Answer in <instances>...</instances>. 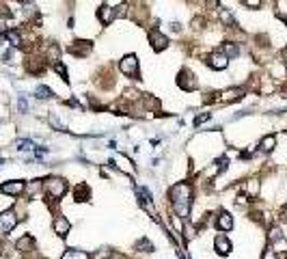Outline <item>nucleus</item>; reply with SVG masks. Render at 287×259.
I'll return each instance as SVG.
<instances>
[{
    "label": "nucleus",
    "instance_id": "obj_1",
    "mask_svg": "<svg viewBox=\"0 0 287 259\" xmlns=\"http://www.w3.org/2000/svg\"><path fill=\"white\" fill-rule=\"evenodd\" d=\"M169 201L177 218L186 220L192 205V186L188 181H177L175 186L169 188Z\"/></svg>",
    "mask_w": 287,
    "mask_h": 259
},
{
    "label": "nucleus",
    "instance_id": "obj_2",
    "mask_svg": "<svg viewBox=\"0 0 287 259\" xmlns=\"http://www.w3.org/2000/svg\"><path fill=\"white\" fill-rule=\"evenodd\" d=\"M69 190L67 186V180H63V177H46L43 180V194H46V201H61V199L65 197V192Z\"/></svg>",
    "mask_w": 287,
    "mask_h": 259
},
{
    "label": "nucleus",
    "instance_id": "obj_3",
    "mask_svg": "<svg viewBox=\"0 0 287 259\" xmlns=\"http://www.w3.org/2000/svg\"><path fill=\"white\" fill-rule=\"evenodd\" d=\"M119 69H121L123 76L134 80H140V72H138V58L134 54H126V56L119 61Z\"/></svg>",
    "mask_w": 287,
    "mask_h": 259
},
{
    "label": "nucleus",
    "instance_id": "obj_4",
    "mask_svg": "<svg viewBox=\"0 0 287 259\" xmlns=\"http://www.w3.org/2000/svg\"><path fill=\"white\" fill-rule=\"evenodd\" d=\"M18 223H20V216H18L15 209L7 207L4 212H0V233H2V235L11 233V231L18 227Z\"/></svg>",
    "mask_w": 287,
    "mask_h": 259
},
{
    "label": "nucleus",
    "instance_id": "obj_5",
    "mask_svg": "<svg viewBox=\"0 0 287 259\" xmlns=\"http://www.w3.org/2000/svg\"><path fill=\"white\" fill-rule=\"evenodd\" d=\"M177 86H180L182 91H186V93H192V91L199 89V80L197 76H194L190 69L183 67L180 74H177Z\"/></svg>",
    "mask_w": 287,
    "mask_h": 259
},
{
    "label": "nucleus",
    "instance_id": "obj_6",
    "mask_svg": "<svg viewBox=\"0 0 287 259\" xmlns=\"http://www.w3.org/2000/svg\"><path fill=\"white\" fill-rule=\"evenodd\" d=\"M24 188H26V181L22 180H9L4 183H0V192L4 194V197H11V199H18L24 194Z\"/></svg>",
    "mask_w": 287,
    "mask_h": 259
},
{
    "label": "nucleus",
    "instance_id": "obj_7",
    "mask_svg": "<svg viewBox=\"0 0 287 259\" xmlns=\"http://www.w3.org/2000/svg\"><path fill=\"white\" fill-rule=\"evenodd\" d=\"M24 69L30 76H41L43 72H46V58L37 56V54H28L26 61H24Z\"/></svg>",
    "mask_w": 287,
    "mask_h": 259
},
{
    "label": "nucleus",
    "instance_id": "obj_8",
    "mask_svg": "<svg viewBox=\"0 0 287 259\" xmlns=\"http://www.w3.org/2000/svg\"><path fill=\"white\" fill-rule=\"evenodd\" d=\"M149 43H151V48H154L156 52H162V50H166V48H169V37L164 35V32H162L160 28H151L149 30Z\"/></svg>",
    "mask_w": 287,
    "mask_h": 259
},
{
    "label": "nucleus",
    "instance_id": "obj_9",
    "mask_svg": "<svg viewBox=\"0 0 287 259\" xmlns=\"http://www.w3.org/2000/svg\"><path fill=\"white\" fill-rule=\"evenodd\" d=\"M67 50H69V54H74V56L84 58V56H89V54L93 52V43L86 41V39H76L74 43H69Z\"/></svg>",
    "mask_w": 287,
    "mask_h": 259
},
{
    "label": "nucleus",
    "instance_id": "obj_10",
    "mask_svg": "<svg viewBox=\"0 0 287 259\" xmlns=\"http://www.w3.org/2000/svg\"><path fill=\"white\" fill-rule=\"evenodd\" d=\"M13 246H15V251H18L20 255H32V251H37V242H35V237H32L30 233H24Z\"/></svg>",
    "mask_w": 287,
    "mask_h": 259
},
{
    "label": "nucleus",
    "instance_id": "obj_11",
    "mask_svg": "<svg viewBox=\"0 0 287 259\" xmlns=\"http://www.w3.org/2000/svg\"><path fill=\"white\" fill-rule=\"evenodd\" d=\"M205 63H208V67H209V69H216V72H223V69L229 67V58H227L220 50H216V52L209 54L208 61H205Z\"/></svg>",
    "mask_w": 287,
    "mask_h": 259
},
{
    "label": "nucleus",
    "instance_id": "obj_12",
    "mask_svg": "<svg viewBox=\"0 0 287 259\" xmlns=\"http://www.w3.org/2000/svg\"><path fill=\"white\" fill-rule=\"evenodd\" d=\"M61 54H63V48L54 41L46 43V48H43V58H46V63H50V65H56L58 61H61Z\"/></svg>",
    "mask_w": 287,
    "mask_h": 259
},
{
    "label": "nucleus",
    "instance_id": "obj_13",
    "mask_svg": "<svg viewBox=\"0 0 287 259\" xmlns=\"http://www.w3.org/2000/svg\"><path fill=\"white\" fill-rule=\"evenodd\" d=\"M214 225H216V229L218 231H223V233H227V231H231L234 229V216H231L229 212H225V209H220L218 214H216V218H214Z\"/></svg>",
    "mask_w": 287,
    "mask_h": 259
},
{
    "label": "nucleus",
    "instance_id": "obj_14",
    "mask_svg": "<svg viewBox=\"0 0 287 259\" xmlns=\"http://www.w3.org/2000/svg\"><path fill=\"white\" fill-rule=\"evenodd\" d=\"M214 251H216V255L227 257L231 251H234V244H231V240L225 233H218L214 237Z\"/></svg>",
    "mask_w": 287,
    "mask_h": 259
},
{
    "label": "nucleus",
    "instance_id": "obj_15",
    "mask_svg": "<svg viewBox=\"0 0 287 259\" xmlns=\"http://www.w3.org/2000/svg\"><path fill=\"white\" fill-rule=\"evenodd\" d=\"M52 229H54V233H56L58 237H67V233L72 231V223H69L63 214H56V216H54Z\"/></svg>",
    "mask_w": 287,
    "mask_h": 259
},
{
    "label": "nucleus",
    "instance_id": "obj_16",
    "mask_svg": "<svg viewBox=\"0 0 287 259\" xmlns=\"http://www.w3.org/2000/svg\"><path fill=\"white\" fill-rule=\"evenodd\" d=\"M242 95H246V89L244 86H231V89H227L223 91V93L218 95V102H235V100H240Z\"/></svg>",
    "mask_w": 287,
    "mask_h": 259
},
{
    "label": "nucleus",
    "instance_id": "obj_17",
    "mask_svg": "<svg viewBox=\"0 0 287 259\" xmlns=\"http://www.w3.org/2000/svg\"><path fill=\"white\" fill-rule=\"evenodd\" d=\"M97 20L102 22V26H110L115 22V11H112V7H108V4L97 7Z\"/></svg>",
    "mask_w": 287,
    "mask_h": 259
},
{
    "label": "nucleus",
    "instance_id": "obj_18",
    "mask_svg": "<svg viewBox=\"0 0 287 259\" xmlns=\"http://www.w3.org/2000/svg\"><path fill=\"white\" fill-rule=\"evenodd\" d=\"M89 199H91V188H89V183L80 181L78 186L74 188V201H76V203H86Z\"/></svg>",
    "mask_w": 287,
    "mask_h": 259
},
{
    "label": "nucleus",
    "instance_id": "obj_19",
    "mask_svg": "<svg viewBox=\"0 0 287 259\" xmlns=\"http://www.w3.org/2000/svg\"><path fill=\"white\" fill-rule=\"evenodd\" d=\"M39 192H43V180H30L28 183H26L24 197H28V201H30V199H35Z\"/></svg>",
    "mask_w": 287,
    "mask_h": 259
},
{
    "label": "nucleus",
    "instance_id": "obj_20",
    "mask_svg": "<svg viewBox=\"0 0 287 259\" xmlns=\"http://www.w3.org/2000/svg\"><path fill=\"white\" fill-rule=\"evenodd\" d=\"M218 20H220V24L227 26V28H235V15H234V11L231 9H218Z\"/></svg>",
    "mask_w": 287,
    "mask_h": 259
},
{
    "label": "nucleus",
    "instance_id": "obj_21",
    "mask_svg": "<svg viewBox=\"0 0 287 259\" xmlns=\"http://www.w3.org/2000/svg\"><path fill=\"white\" fill-rule=\"evenodd\" d=\"M4 39H7V43L11 48H18V50H22V46H24V39H22V32L18 28H11L7 35H4Z\"/></svg>",
    "mask_w": 287,
    "mask_h": 259
},
{
    "label": "nucleus",
    "instance_id": "obj_22",
    "mask_svg": "<svg viewBox=\"0 0 287 259\" xmlns=\"http://www.w3.org/2000/svg\"><path fill=\"white\" fill-rule=\"evenodd\" d=\"M112 162L115 164L112 166H117V169H121L123 173H134V166H132V162H130L128 155H123V154H117L115 158H112Z\"/></svg>",
    "mask_w": 287,
    "mask_h": 259
},
{
    "label": "nucleus",
    "instance_id": "obj_23",
    "mask_svg": "<svg viewBox=\"0 0 287 259\" xmlns=\"http://www.w3.org/2000/svg\"><path fill=\"white\" fill-rule=\"evenodd\" d=\"M220 52H223L225 56L231 61V58L240 56V46H237L235 41H225V43H223V48H220Z\"/></svg>",
    "mask_w": 287,
    "mask_h": 259
},
{
    "label": "nucleus",
    "instance_id": "obj_24",
    "mask_svg": "<svg viewBox=\"0 0 287 259\" xmlns=\"http://www.w3.org/2000/svg\"><path fill=\"white\" fill-rule=\"evenodd\" d=\"M274 147H277V136H274V134H268V136H263L261 140H259V149H261L263 154L274 151Z\"/></svg>",
    "mask_w": 287,
    "mask_h": 259
},
{
    "label": "nucleus",
    "instance_id": "obj_25",
    "mask_svg": "<svg viewBox=\"0 0 287 259\" xmlns=\"http://www.w3.org/2000/svg\"><path fill=\"white\" fill-rule=\"evenodd\" d=\"M61 259H91V255L86 251H78V248H67L61 255Z\"/></svg>",
    "mask_w": 287,
    "mask_h": 259
},
{
    "label": "nucleus",
    "instance_id": "obj_26",
    "mask_svg": "<svg viewBox=\"0 0 287 259\" xmlns=\"http://www.w3.org/2000/svg\"><path fill=\"white\" fill-rule=\"evenodd\" d=\"M268 240H270V244H277V242L283 240V231H281L279 225H270L268 227Z\"/></svg>",
    "mask_w": 287,
    "mask_h": 259
},
{
    "label": "nucleus",
    "instance_id": "obj_27",
    "mask_svg": "<svg viewBox=\"0 0 287 259\" xmlns=\"http://www.w3.org/2000/svg\"><path fill=\"white\" fill-rule=\"evenodd\" d=\"M13 28V22H11V15L0 13V37H4L7 32Z\"/></svg>",
    "mask_w": 287,
    "mask_h": 259
},
{
    "label": "nucleus",
    "instance_id": "obj_28",
    "mask_svg": "<svg viewBox=\"0 0 287 259\" xmlns=\"http://www.w3.org/2000/svg\"><path fill=\"white\" fill-rule=\"evenodd\" d=\"M35 95H37V100H52L54 93H52V89L50 86H46V84H39L35 89Z\"/></svg>",
    "mask_w": 287,
    "mask_h": 259
},
{
    "label": "nucleus",
    "instance_id": "obj_29",
    "mask_svg": "<svg viewBox=\"0 0 287 259\" xmlns=\"http://www.w3.org/2000/svg\"><path fill=\"white\" fill-rule=\"evenodd\" d=\"M134 251H140V253H151L154 251V244L149 242V237H140V240L134 244Z\"/></svg>",
    "mask_w": 287,
    "mask_h": 259
},
{
    "label": "nucleus",
    "instance_id": "obj_30",
    "mask_svg": "<svg viewBox=\"0 0 287 259\" xmlns=\"http://www.w3.org/2000/svg\"><path fill=\"white\" fill-rule=\"evenodd\" d=\"M15 147L22 149V151H32L35 149V143L28 140V138H20V140H15Z\"/></svg>",
    "mask_w": 287,
    "mask_h": 259
},
{
    "label": "nucleus",
    "instance_id": "obj_31",
    "mask_svg": "<svg viewBox=\"0 0 287 259\" xmlns=\"http://www.w3.org/2000/svg\"><path fill=\"white\" fill-rule=\"evenodd\" d=\"M130 7H128V2H121L119 7H115L112 11H115V20H119V18H128L130 15V11H128Z\"/></svg>",
    "mask_w": 287,
    "mask_h": 259
},
{
    "label": "nucleus",
    "instance_id": "obj_32",
    "mask_svg": "<svg viewBox=\"0 0 287 259\" xmlns=\"http://www.w3.org/2000/svg\"><path fill=\"white\" fill-rule=\"evenodd\" d=\"M244 188H246V192L251 194V197H257L259 194V181L257 180H248Z\"/></svg>",
    "mask_w": 287,
    "mask_h": 259
},
{
    "label": "nucleus",
    "instance_id": "obj_33",
    "mask_svg": "<svg viewBox=\"0 0 287 259\" xmlns=\"http://www.w3.org/2000/svg\"><path fill=\"white\" fill-rule=\"evenodd\" d=\"M93 259H112V248H108V246H102L100 251L93 255Z\"/></svg>",
    "mask_w": 287,
    "mask_h": 259
},
{
    "label": "nucleus",
    "instance_id": "obj_34",
    "mask_svg": "<svg viewBox=\"0 0 287 259\" xmlns=\"http://www.w3.org/2000/svg\"><path fill=\"white\" fill-rule=\"evenodd\" d=\"M54 67V72H56L58 76H61V78L65 80V82H69V76H67V67H65V65H61V63H56V65H52Z\"/></svg>",
    "mask_w": 287,
    "mask_h": 259
},
{
    "label": "nucleus",
    "instance_id": "obj_35",
    "mask_svg": "<svg viewBox=\"0 0 287 259\" xmlns=\"http://www.w3.org/2000/svg\"><path fill=\"white\" fill-rule=\"evenodd\" d=\"M18 108H20L22 115H26V112H28V102H26V97H24V95H20V100H18Z\"/></svg>",
    "mask_w": 287,
    "mask_h": 259
},
{
    "label": "nucleus",
    "instance_id": "obj_36",
    "mask_svg": "<svg viewBox=\"0 0 287 259\" xmlns=\"http://www.w3.org/2000/svg\"><path fill=\"white\" fill-rule=\"evenodd\" d=\"M209 117H212V115H209V112H203V115H197V117H194V126H201V123H205V121H209Z\"/></svg>",
    "mask_w": 287,
    "mask_h": 259
},
{
    "label": "nucleus",
    "instance_id": "obj_37",
    "mask_svg": "<svg viewBox=\"0 0 287 259\" xmlns=\"http://www.w3.org/2000/svg\"><path fill=\"white\" fill-rule=\"evenodd\" d=\"M242 2H244L248 9H259V7H261L263 0H242Z\"/></svg>",
    "mask_w": 287,
    "mask_h": 259
},
{
    "label": "nucleus",
    "instance_id": "obj_38",
    "mask_svg": "<svg viewBox=\"0 0 287 259\" xmlns=\"http://www.w3.org/2000/svg\"><path fill=\"white\" fill-rule=\"evenodd\" d=\"M261 259H277V251H274L272 246L266 248V251H263V255H261Z\"/></svg>",
    "mask_w": 287,
    "mask_h": 259
},
{
    "label": "nucleus",
    "instance_id": "obj_39",
    "mask_svg": "<svg viewBox=\"0 0 287 259\" xmlns=\"http://www.w3.org/2000/svg\"><path fill=\"white\" fill-rule=\"evenodd\" d=\"M281 218H283V220H287V205L283 207V212H281Z\"/></svg>",
    "mask_w": 287,
    "mask_h": 259
},
{
    "label": "nucleus",
    "instance_id": "obj_40",
    "mask_svg": "<svg viewBox=\"0 0 287 259\" xmlns=\"http://www.w3.org/2000/svg\"><path fill=\"white\" fill-rule=\"evenodd\" d=\"M18 2H22V4H24V2H28V0H18Z\"/></svg>",
    "mask_w": 287,
    "mask_h": 259
},
{
    "label": "nucleus",
    "instance_id": "obj_41",
    "mask_svg": "<svg viewBox=\"0 0 287 259\" xmlns=\"http://www.w3.org/2000/svg\"><path fill=\"white\" fill-rule=\"evenodd\" d=\"M285 67H287V63H285Z\"/></svg>",
    "mask_w": 287,
    "mask_h": 259
}]
</instances>
